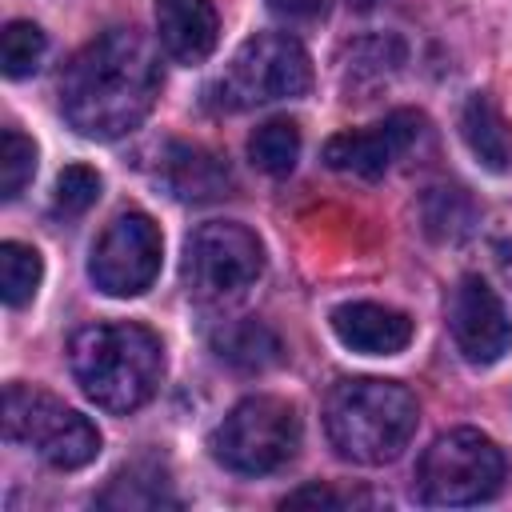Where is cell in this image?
<instances>
[{
    "label": "cell",
    "instance_id": "cell-1",
    "mask_svg": "<svg viewBox=\"0 0 512 512\" xmlns=\"http://www.w3.org/2000/svg\"><path fill=\"white\" fill-rule=\"evenodd\" d=\"M160 96V60L144 32L108 28L88 40L60 76L64 120L88 140L132 132Z\"/></svg>",
    "mask_w": 512,
    "mask_h": 512
},
{
    "label": "cell",
    "instance_id": "cell-2",
    "mask_svg": "<svg viewBox=\"0 0 512 512\" xmlns=\"http://www.w3.org/2000/svg\"><path fill=\"white\" fill-rule=\"evenodd\" d=\"M68 368L96 408L128 416L152 400L164 376V348L156 332L132 320L88 324L68 340Z\"/></svg>",
    "mask_w": 512,
    "mask_h": 512
},
{
    "label": "cell",
    "instance_id": "cell-3",
    "mask_svg": "<svg viewBox=\"0 0 512 512\" xmlns=\"http://www.w3.org/2000/svg\"><path fill=\"white\" fill-rule=\"evenodd\" d=\"M420 420L416 396L396 380L356 376L340 380L324 400V432L332 448L352 464H388L396 460Z\"/></svg>",
    "mask_w": 512,
    "mask_h": 512
},
{
    "label": "cell",
    "instance_id": "cell-4",
    "mask_svg": "<svg viewBox=\"0 0 512 512\" xmlns=\"http://www.w3.org/2000/svg\"><path fill=\"white\" fill-rule=\"evenodd\" d=\"M4 436L32 448L52 468H84L100 452V432L88 416L68 408L44 388L8 384L4 388Z\"/></svg>",
    "mask_w": 512,
    "mask_h": 512
},
{
    "label": "cell",
    "instance_id": "cell-5",
    "mask_svg": "<svg viewBox=\"0 0 512 512\" xmlns=\"http://www.w3.org/2000/svg\"><path fill=\"white\" fill-rule=\"evenodd\" d=\"M504 484V452L476 428L436 436L416 464V492L424 504L464 508L492 500Z\"/></svg>",
    "mask_w": 512,
    "mask_h": 512
},
{
    "label": "cell",
    "instance_id": "cell-6",
    "mask_svg": "<svg viewBox=\"0 0 512 512\" xmlns=\"http://www.w3.org/2000/svg\"><path fill=\"white\" fill-rule=\"evenodd\" d=\"M312 84V60L288 32H260L244 40L224 64L212 96L220 108H256L288 96H304Z\"/></svg>",
    "mask_w": 512,
    "mask_h": 512
},
{
    "label": "cell",
    "instance_id": "cell-7",
    "mask_svg": "<svg viewBox=\"0 0 512 512\" xmlns=\"http://www.w3.org/2000/svg\"><path fill=\"white\" fill-rule=\"evenodd\" d=\"M300 448V416L280 396L240 400L212 432V456L240 476H264L284 468Z\"/></svg>",
    "mask_w": 512,
    "mask_h": 512
},
{
    "label": "cell",
    "instance_id": "cell-8",
    "mask_svg": "<svg viewBox=\"0 0 512 512\" xmlns=\"http://www.w3.org/2000/svg\"><path fill=\"white\" fill-rule=\"evenodd\" d=\"M264 272L260 240L232 220L200 224L184 244V284L200 304H228L244 296Z\"/></svg>",
    "mask_w": 512,
    "mask_h": 512
},
{
    "label": "cell",
    "instance_id": "cell-9",
    "mask_svg": "<svg viewBox=\"0 0 512 512\" xmlns=\"http://www.w3.org/2000/svg\"><path fill=\"white\" fill-rule=\"evenodd\" d=\"M164 256V236L148 212H120L88 256V276L104 296H140L152 288Z\"/></svg>",
    "mask_w": 512,
    "mask_h": 512
},
{
    "label": "cell",
    "instance_id": "cell-10",
    "mask_svg": "<svg viewBox=\"0 0 512 512\" xmlns=\"http://www.w3.org/2000/svg\"><path fill=\"white\" fill-rule=\"evenodd\" d=\"M448 328L468 364H496L512 348V320L480 276H460L448 296Z\"/></svg>",
    "mask_w": 512,
    "mask_h": 512
},
{
    "label": "cell",
    "instance_id": "cell-11",
    "mask_svg": "<svg viewBox=\"0 0 512 512\" xmlns=\"http://www.w3.org/2000/svg\"><path fill=\"white\" fill-rule=\"evenodd\" d=\"M424 120L420 112H388L380 124L372 128H356V132H336L328 144H324V164L336 168V172H352V176H364V180H376L392 168V160H400L412 140L420 136Z\"/></svg>",
    "mask_w": 512,
    "mask_h": 512
},
{
    "label": "cell",
    "instance_id": "cell-12",
    "mask_svg": "<svg viewBox=\"0 0 512 512\" xmlns=\"http://www.w3.org/2000/svg\"><path fill=\"white\" fill-rule=\"evenodd\" d=\"M332 332L344 348L360 356H396L412 340V320L388 304L348 300L332 308Z\"/></svg>",
    "mask_w": 512,
    "mask_h": 512
},
{
    "label": "cell",
    "instance_id": "cell-13",
    "mask_svg": "<svg viewBox=\"0 0 512 512\" xmlns=\"http://www.w3.org/2000/svg\"><path fill=\"white\" fill-rule=\"evenodd\" d=\"M156 176L160 184L184 200V204H204V200H220L232 184L228 176V164L200 148V144H184V140H168L164 152H160V164H156Z\"/></svg>",
    "mask_w": 512,
    "mask_h": 512
},
{
    "label": "cell",
    "instance_id": "cell-14",
    "mask_svg": "<svg viewBox=\"0 0 512 512\" xmlns=\"http://www.w3.org/2000/svg\"><path fill=\"white\" fill-rule=\"evenodd\" d=\"M156 36L164 52L180 64L208 60L220 36L212 0H156Z\"/></svg>",
    "mask_w": 512,
    "mask_h": 512
},
{
    "label": "cell",
    "instance_id": "cell-15",
    "mask_svg": "<svg viewBox=\"0 0 512 512\" xmlns=\"http://www.w3.org/2000/svg\"><path fill=\"white\" fill-rule=\"evenodd\" d=\"M100 508H120V512H156V508H176L180 496L172 492V480L164 468L136 460L128 468H120L108 488L96 496Z\"/></svg>",
    "mask_w": 512,
    "mask_h": 512
},
{
    "label": "cell",
    "instance_id": "cell-16",
    "mask_svg": "<svg viewBox=\"0 0 512 512\" xmlns=\"http://www.w3.org/2000/svg\"><path fill=\"white\" fill-rule=\"evenodd\" d=\"M460 132H464L472 156L488 172H508L512 168V136H508V124H504L500 108L484 92L468 96V104L460 112Z\"/></svg>",
    "mask_w": 512,
    "mask_h": 512
},
{
    "label": "cell",
    "instance_id": "cell-17",
    "mask_svg": "<svg viewBox=\"0 0 512 512\" xmlns=\"http://www.w3.org/2000/svg\"><path fill=\"white\" fill-rule=\"evenodd\" d=\"M212 352L240 372H264L280 364L284 348H280V336L264 320H232L212 332Z\"/></svg>",
    "mask_w": 512,
    "mask_h": 512
},
{
    "label": "cell",
    "instance_id": "cell-18",
    "mask_svg": "<svg viewBox=\"0 0 512 512\" xmlns=\"http://www.w3.org/2000/svg\"><path fill=\"white\" fill-rule=\"evenodd\" d=\"M420 220H424V232L440 244H460L480 220H476V204L468 200L464 188L456 184H440V188H428L424 200H420Z\"/></svg>",
    "mask_w": 512,
    "mask_h": 512
},
{
    "label": "cell",
    "instance_id": "cell-19",
    "mask_svg": "<svg viewBox=\"0 0 512 512\" xmlns=\"http://www.w3.org/2000/svg\"><path fill=\"white\" fill-rule=\"evenodd\" d=\"M248 156L260 172L268 176H288L300 160V128L288 116L264 120L252 136H248Z\"/></svg>",
    "mask_w": 512,
    "mask_h": 512
},
{
    "label": "cell",
    "instance_id": "cell-20",
    "mask_svg": "<svg viewBox=\"0 0 512 512\" xmlns=\"http://www.w3.org/2000/svg\"><path fill=\"white\" fill-rule=\"evenodd\" d=\"M40 276H44V260L32 244H20V240L0 244V296L8 308H24L36 296Z\"/></svg>",
    "mask_w": 512,
    "mask_h": 512
},
{
    "label": "cell",
    "instance_id": "cell-21",
    "mask_svg": "<svg viewBox=\"0 0 512 512\" xmlns=\"http://www.w3.org/2000/svg\"><path fill=\"white\" fill-rule=\"evenodd\" d=\"M44 32L40 24L32 20H8L4 32H0V64H4V76L8 80H20V76H32L44 60Z\"/></svg>",
    "mask_w": 512,
    "mask_h": 512
},
{
    "label": "cell",
    "instance_id": "cell-22",
    "mask_svg": "<svg viewBox=\"0 0 512 512\" xmlns=\"http://www.w3.org/2000/svg\"><path fill=\"white\" fill-rule=\"evenodd\" d=\"M404 60V44L396 36H372V40H356L348 48V76L356 84H376L384 76H392Z\"/></svg>",
    "mask_w": 512,
    "mask_h": 512
},
{
    "label": "cell",
    "instance_id": "cell-23",
    "mask_svg": "<svg viewBox=\"0 0 512 512\" xmlns=\"http://www.w3.org/2000/svg\"><path fill=\"white\" fill-rule=\"evenodd\" d=\"M32 172H36V144L24 132L4 128L0 132V196L16 200L32 180Z\"/></svg>",
    "mask_w": 512,
    "mask_h": 512
},
{
    "label": "cell",
    "instance_id": "cell-24",
    "mask_svg": "<svg viewBox=\"0 0 512 512\" xmlns=\"http://www.w3.org/2000/svg\"><path fill=\"white\" fill-rule=\"evenodd\" d=\"M100 196V176L88 164H68L56 176V192H52V212L56 216H84Z\"/></svg>",
    "mask_w": 512,
    "mask_h": 512
},
{
    "label": "cell",
    "instance_id": "cell-25",
    "mask_svg": "<svg viewBox=\"0 0 512 512\" xmlns=\"http://www.w3.org/2000/svg\"><path fill=\"white\" fill-rule=\"evenodd\" d=\"M484 248H488V260H492L496 276L512 292V204H504V208H496L488 216V224H484Z\"/></svg>",
    "mask_w": 512,
    "mask_h": 512
},
{
    "label": "cell",
    "instance_id": "cell-26",
    "mask_svg": "<svg viewBox=\"0 0 512 512\" xmlns=\"http://www.w3.org/2000/svg\"><path fill=\"white\" fill-rule=\"evenodd\" d=\"M304 504H312V508H344L348 500L336 496V492L324 488V484H308V488H296V492L284 496V508H304Z\"/></svg>",
    "mask_w": 512,
    "mask_h": 512
},
{
    "label": "cell",
    "instance_id": "cell-27",
    "mask_svg": "<svg viewBox=\"0 0 512 512\" xmlns=\"http://www.w3.org/2000/svg\"><path fill=\"white\" fill-rule=\"evenodd\" d=\"M328 0H268V8L276 16H288V20H316L324 12Z\"/></svg>",
    "mask_w": 512,
    "mask_h": 512
},
{
    "label": "cell",
    "instance_id": "cell-28",
    "mask_svg": "<svg viewBox=\"0 0 512 512\" xmlns=\"http://www.w3.org/2000/svg\"><path fill=\"white\" fill-rule=\"evenodd\" d=\"M344 4H348V8H356V12H364V8H372L376 0H344Z\"/></svg>",
    "mask_w": 512,
    "mask_h": 512
}]
</instances>
